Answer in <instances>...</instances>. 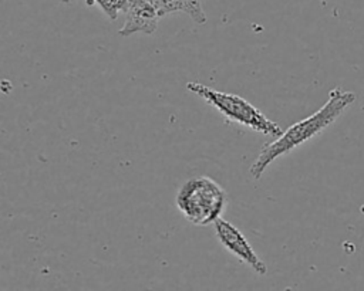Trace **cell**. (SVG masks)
I'll return each instance as SVG.
<instances>
[{"instance_id":"cell-1","label":"cell","mask_w":364,"mask_h":291,"mask_svg":"<svg viewBox=\"0 0 364 291\" xmlns=\"http://www.w3.org/2000/svg\"><path fill=\"white\" fill-rule=\"evenodd\" d=\"M355 101V94L353 91L336 87L328 92V99L310 116L290 125L283 131L273 142L266 143L256 160L252 163L249 172L253 179H260L267 166L277 158L287 155L297 146L310 141L311 138L321 133L327 126H330L353 102Z\"/></svg>"},{"instance_id":"cell-2","label":"cell","mask_w":364,"mask_h":291,"mask_svg":"<svg viewBox=\"0 0 364 291\" xmlns=\"http://www.w3.org/2000/svg\"><path fill=\"white\" fill-rule=\"evenodd\" d=\"M226 200V192L216 180L209 176H198L179 187L175 204L189 223L209 226L220 217Z\"/></svg>"},{"instance_id":"cell-3","label":"cell","mask_w":364,"mask_h":291,"mask_svg":"<svg viewBox=\"0 0 364 291\" xmlns=\"http://www.w3.org/2000/svg\"><path fill=\"white\" fill-rule=\"evenodd\" d=\"M186 89L212 105L225 118H228V121L236 122L263 135L279 136L283 132V129L276 122L269 119L255 105L236 94L216 91L195 81L186 82Z\"/></svg>"},{"instance_id":"cell-4","label":"cell","mask_w":364,"mask_h":291,"mask_svg":"<svg viewBox=\"0 0 364 291\" xmlns=\"http://www.w3.org/2000/svg\"><path fill=\"white\" fill-rule=\"evenodd\" d=\"M213 227L216 238L219 240L225 250H228L237 260L250 267L256 274L264 275L267 273L266 263L256 254L247 238L242 234V231L237 227H235L230 221L222 217H219L213 223Z\"/></svg>"},{"instance_id":"cell-5","label":"cell","mask_w":364,"mask_h":291,"mask_svg":"<svg viewBox=\"0 0 364 291\" xmlns=\"http://www.w3.org/2000/svg\"><path fill=\"white\" fill-rule=\"evenodd\" d=\"M124 13L125 21L119 28V34L122 37H128L135 33L152 34L162 17L159 0H127Z\"/></svg>"},{"instance_id":"cell-6","label":"cell","mask_w":364,"mask_h":291,"mask_svg":"<svg viewBox=\"0 0 364 291\" xmlns=\"http://www.w3.org/2000/svg\"><path fill=\"white\" fill-rule=\"evenodd\" d=\"M90 1L97 4L108 16L109 20H115L119 13L125 11V7H127V0H90Z\"/></svg>"}]
</instances>
